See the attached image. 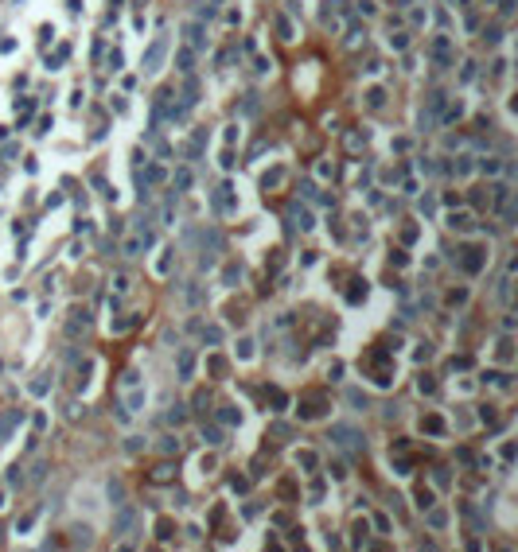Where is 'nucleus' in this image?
I'll return each mask as SVG.
<instances>
[{
  "mask_svg": "<svg viewBox=\"0 0 518 552\" xmlns=\"http://www.w3.org/2000/svg\"><path fill=\"white\" fill-rule=\"evenodd\" d=\"M164 55H168V35H156V39H152V47L144 51V74H156V70H160Z\"/></svg>",
  "mask_w": 518,
  "mask_h": 552,
  "instance_id": "nucleus-1",
  "label": "nucleus"
},
{
  "mask_svg": "<svg viewBox=\"0 0 518 552\" xmlns=\"http://www.w3.org/2000/svg\"><path fill=\"white\" fill-rule=\"evenodd\" d=\"M331 439H335L339 447H351V451L362 447V436H358V428H351V424H331Z\"/></svg>",
  "mask_w": 518,
  "mask_h": 552,
  "instance_id": "nucleus-2",
  "label": "nucleus"
},
{
  "mask_svg": "<svg viewBox=\"0 0 518 552\" xmlns=\"http://www.w3.org/2000/svg\"><path fill=\"white\" fill-rule=\"evenodd\" d=\"M133 525H136L133 506H121V513H117V533H133Z\"/></svg>",
  "mask_w": 518,
  "mask_h": 552,
  "instance_id": "nucleus-3",
  "label": "nucleus"
},
{
  "mask_svg": "<svg viewBox=\"0 0 518 552\" xmlns=\"http://www.w3.org/2000/svg\"><path fill=\"white\" fill-rule=\"evenodd\" d=\"M191 370H195V354H191V350H179V374L191 378Z\"/></svg>",
  "mask_w": 518,
  "mask_h": 552,
  "instance_id": "nucleus-4",
  "label": "nucleus"
},
{
  "mask_svg": "<svg viewBox=\"0 0 518 552\" xmlns=\"http://www.w3.org/2000/svg\"><path fill=\"white\" fill-rule=\"evenodd\" d=\"M16 420H20V412H16V408H12V412H4V416H0V439H4V436H8V432H12V424H16Z\"/></svg>",
  "mask_w": 518,
  "mask_h": 552,
  "instance_id": "nucleus-5",
  "label": "nucleus"
},
{
  "mask_svg": "<svg viewBox=\"0 0 518 552\" xmlns=\"http://www.w3.org/2000/svg\"><path fill=\"white\" fill-rule=\"evenodd\" d=\"M347 401H351V405H362V408L370 405V401H366V393H358V389H351V393H347Z\"/></svg>",
  "mask_w": 518,
  "mask_h": 552,
  "instance_id": "nucleus-6",
  "label": "nucleus"
},
{
  "mask_svg": "<svg viewBox=\"0 0 518 552\" xmlns=\"http://www.w3.org/2000/svg\"><path fill=\"white\" fill-rule=\"evenodd\" d=\"M448 226H460V230H468V226H472V218H468V214H452V218H448Z\"/></svg>",
  "mask_w": 518,
  "mask_h": 552,
  "instance_id": "nucleus-7",
  "label": "nucleus"
},
{
  "mask_svg": "<svg viewBox=\"0 0 518 552\" xmlns=\"http://www.w3.org/2000/svg\"><path fill=\"white\" fill-rule=\"evenodd\" d=\"M203 439H207V443H222V432L218 428H203Z\"/></svg>",
  "mask_w": 518,
  "mask_h": 552,
  "instance_id": "nucleus-8",
  "label": "nucleus"
},
{
  "mask_svg": "<svg viewBox=\"0 0 518 552\" xmlns=\"http://www.w3.org/2000/svg\"><path fill=\"white\" fill-rule=\"evenodd\" d=\"M429 521H432V525H436V529H440V525H444V521H448V513H444V509H432V513H429Z\"/></svg>",
  "mask_w": 518,
  "mask_h": 552,
  "instance_id": "nucleus-9",
  "label": "nucleus"
},
{
  "mask_svg": "<svg viewBox=\"0 0 518 552\" xmlns=\"http://www.w3.org/2000/svg\"><path fill=\"white\" fill-rule=\"evenodd\" d=\"M203 338H207V342H218L222 331H218V327H207V331H203Z\"/></svg>",
  "mask_w": 518,
  "mask_h": 552,
  "instance_id": "nucleus-10",
  "label": "nucleus"
},
{
  "mask_svg": "<svg viewBox=\"0 0 518 552\" xmlns=\"http://www.w3.org/2000/svg\"><path fill=\"white\" fill-rule=\"evenodd\" d=\"M43 475H47V463H35V471H31V479H35V482H43Z\"/></svg>",
  "mask_w": 518,
  "mask_h": 552,
  "instance_id": "nucleus-11",
  "label": "nucleus"
},
{
  "mask_svg": "<svg viewBox=\"0 0 518 552\" xmlns=\"http://www.w3.org/2000/svg\"><path fill=\"white\" fill-rule=\"evenodd\" d=\"M187 39H191V43H195V47L203 43V35H199V28H195V24H191V28H187Z\"/></svg>",
  "mask_w": 518,
  "mask_h": 552,
  "instance_id": "nucleus-12",
  "label": "nucleus"
},
{
  "mask_svg": "<svg viewBox=\"0 0 518 552\" xmlns=\"http://www.w3.org/2000/svg\"><path fill=\"white\" fill-rule=\"evenodd\" d=\"M160 447H164V451H179V443H176V436H164Z\"/></svg>",
  "mask_w": 518,
  "mask_h": 552,
  "instance_id": "nucleus-13",
  "label": "nucleus"
}]
</instances>
